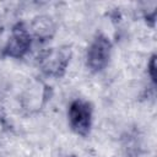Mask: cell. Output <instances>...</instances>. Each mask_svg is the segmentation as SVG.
Segmentation results:
<instances>
[{
	"label": "cell",
	"mask_w": 157,
	"mask_h": 157,
	"mask_svg": "<svg viewBox=\"0 0 157 157\" xmlns=\"http://www.w3.org/2000/svg\"><path fill=\"white\" fill-rule=\"evenodd\" d=\"M72 49L70 45H58L43 50L38 56V67L42 75L50 78H61L70 65Z\"/></svg>",
	"instance_id": "obj_1"
},
{
	"label": "cell",
	"mask_w": 157,
	"mask_h": 157,
	"mask_svg": "<svg viewBox=\"0 0 157 157\" xmlns=\"http://www.w3.org/2000/svg\"><path fill=\"white\" fill-rule=\"evenodd\" d=\"M67 123L74 134L81 137L88 136L93 124L92 103L83 98L72 99L67 107Z\"/></svg>",
	"instance_id": "obj_2"
},
{
	"label": "cell",
	"mask_w": 157,
	"mask_h": 157,
	"mask_svg": "<svg viewBox=\"0 0 157 157\" xmlns=\"http://www.w3.org/2000/svg\"><path fill=\"white\" fill-rule=\"evenodd\" d=\"M113 52V43L103 33H97L86 50V66L93 72L98 74L103 71L110 61Z\"/></svg>",
	"instance_id": "obj_3"
},
{
	"label": "cell",
	"mask_w": 157,
	"mask_h": 157,
	"mask_svg": "<svg viewBox=\"0 0 157 157\" xmlns=\"http://www.w3.org/2000/svg\"><path fill=\"white\" fill-rule=\"evenodd\" d=\"M33 42L27 26L23 22H17L12 26L11 33L2 47L1 55L11 59H22L31 52Z\"/></svg>",
	"instance_id": "obj_4"
},
{
	"label": "cell",
	"mask_w": 157,
	"mask_h": 157,
	"mask_svg": "<svg viewBox=\"0 0 157 157\" xmlns=\"http://www.w3.org/2000/svg\"><path fill=\"white\" fill-rule=\"evenodd\" d=\"M33 40H38L40 43H45L52 40L58 31V26L55 20L45 13H40L34 16L29 25L27 26Z\"/></svg>",
	"instance_id": "obj_5"
},
{
	"label": "cell",
	"mask_w": 157,
	"mask_h": 157,
	"mask_svg": "<svg viewBox=\"0 0 157 157\" xmlns=\"http://www.w3.org/2000/svg\"><path fill=\"white\" fill-rule=\"evenodd\" d=\"M147 74H148V76L151 78L152 83L156 85L157 80H156V55L155 54L150 58V60L147 63Z\"/></svg>",
	"instance_id": "obj_6"
},
{
	"label": "cell",
	"mask_w": 157,
	"mask_h": 157,
	"mask_svg": "<svg viewBox=\"0 0 157 157\" xmlns=\"http://www.w3.org/2000/svg\"><path fill=\"white\" fill-rule=\"evenodd\" d=\"M67 157H78V156H75V155H72V156H67Z\"/></svg>",
	"instance_id": "obj_7"
}]
</instances>
